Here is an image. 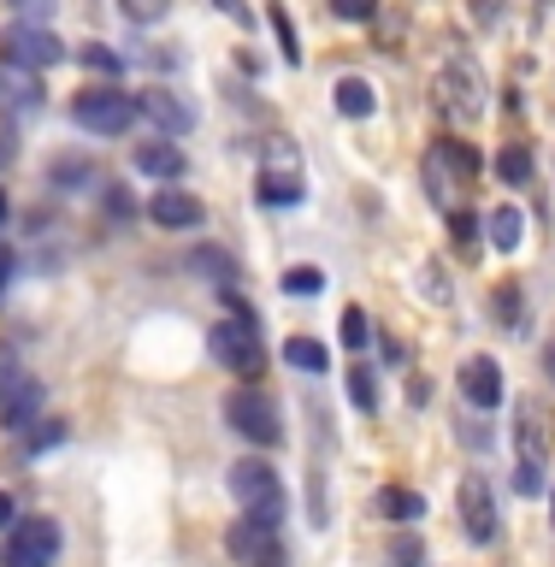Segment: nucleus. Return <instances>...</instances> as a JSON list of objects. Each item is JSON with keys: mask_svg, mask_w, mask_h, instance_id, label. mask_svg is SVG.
Listing matches in <instances>:
<instances>
[{"mask_svg": "<svg viewBox=\"0 0 555 567\" xmlns=\"http://www.w3.org/2000/svg\"><path fill=\"white\" fill-rule=\"evenodd\" d=\"M207 349L230 379H248V384L266 379V343L255 337V319H219V326L207 331Z\"/></svg>", "mask_w": 555, "mask_h": 567, "instance_id": "39448f33", "label": "nucleus"}, {"mask_svg": "<svg viewBox=\"0 0 555 567\" xmlns=\"http://www.w3.org/2000/svg\"><path fill=\"white\" fill-rule=\"evenodd\" d=\"M514 455L532 461V467H544L549 461V408L544 402H514Z\"/></svg>", "mask_w": 555, "mask_h": 567, "instance_id": "f8f14e48", "label": "nucleus"}, {"mask_svg": "<svg viewBox=\"0 0 555 567\" xmlns=\"http://www.w3.org/2000/svg\"><path fill=\"white\" fill-rule=\"evenodd\" d=\"M35 414H42V379H0V425L30 432Z\"/></svg>", "mask_w": 555, "mask_h": 567, "instance_id": "ddd939ff", "label": "nucleus"}, {"mask_svg": "<svg viewBox=\"0 0 555 567\" xmlns=\"http://www.w3.org/2000/svg\"><path fill=\"white\" fill-rule=\"evenodd\" d=\"M331 101H337V113H343V118H372V106H379V95H372L367 78H337Z\"/></svg>", "mask_w": 555, "mask_h": 567, "instance_id": "aec40b11", "label": "nucleus"}, {"mask_svg": "<svg viewBox=\"0 0 555 567\" xmlns=\"http://www.w3.org/2000/svg\"><path fill=\"white\" fill-rule=\"evenodd\" d=\"M549 503H555V496H549Z\"/></svg>", "mask_w": 555, "mask_h": 567, "instance_id": "c03bdc74", "label": "nucleus"}, {"mask_svg": "<svg viewBox=\"0 0 555 567\" xmlns=\"http://www.w3.org/2000/svg\"><path fill=\"white\" fill-rule=\"evenodd\" d=\"M0 219H7V189H0Z\"/></svg>", "mask_w": 555, "mask_h": 567, "instance_id": "79ce46f5", "label": "nucleus"}, {"mask_svg": "<svg viewBox=\"0 0 555 567\" xmlns=\"http://www.w3.org/2000/svg\"><path fill=\"white\" fill-rule=\"evenodd\" d=\"M514 491L521 496H544V467H532V461H514Z\"/></svg>", "mask_w": 555, "mask_h": 567, "instance_id": "72a5a7b5", "label": "nucleus"}, {"mask_svg": "<svg viewBox=\"0 0 555 567\" xmlns=\"http://www.w3.org/2000/svg\"><path fill=\"white\" fill-rule=\"evenodd\" d=\"M225 485H230V496H237V508H243V514H266V520H278V526H284V485H278V467H266L260 455L230 461Z\"/></svg>", "mask_w": 555, "mask_h": 567, "instance_id": "423d86ee", "label": "nucleus"}, {"mask_svg": "<svg viewBox=\"0 0 555 567\" xmlns=\"http://www.w3.org/2000/svg\"><path fill=\"white\" fill-rule=\"evenodd\" d=\"M372 503H379V514H384L390 526H414V520H425V496H420V491L384 485L379 496H372Z\"/></svg>", "mask_w": 555, "mask_h": 567, "instance_id": "a211bd4d", "label": "nucleus"}, {"mask_svg": "<svg viewBox=\"0 0 555 567\" xmlns=\"http://www.w3.org/2000/svg\"><path fill=\"white\" fill-rule=\"evenodd\" d=\"M7 159H12V136H0V166H7Z\"/></svg>", "mask_w": 555, "mask_h": 567, "instance_id": "a19ab883", "label": "nucleus"}, {"mask_svg": "<svg viewBox=\"0 0 555 567\" xmlns=\"http://www.w3.org/2000/svg\"><path fill=\"white\" fill-rule=\"evenodd\" d=\"M549 372H555V354H549Z\"/></svg>", "mask_w": 555, "mask_h": 567, "instance_id": "37998d69", "label": "nucleus"}, {"mask_svg": "<svg viewBox=\"0 0 555 567\" xmlns=\"http://www.w3.org/2000/svg\"><path fill=\"white\" fill-rule=\"evenodd\" d=\"M284 361H290L296 372H326L331 367V349L314 343V337H290V343H284Z\"/></svg>", "mask_w": 555, "mask_h": 567, "instance_id": "4be33fe9", "label": "nucleus"}, {"mask_svg": "<svg viewBox=\"0 0 555 567\" xmlns=\"http://www.w3.org/2000/svg\"><path fill=\"white\" fill-rule=\"evenodd\" d=\"M450 230H455V248H461V255L479 260V230H485V225L473 219V207H455V213H450Z\"/></svg>", "mask_w": 555, "mask_h": 567, "instance_id": "393cba45", "label": "nucleus"}, {"mask_svg": "<svg viewBox=\"0 0 555 567\" xmlns=\"http://www.w3.org/2000/svg\"><path fill=\"white\" fill-rule=\"evenodd\" d=\"M455 514H461V532H467V544L479 549H491L496 544V496H491V478L485 473H467L455 485Z\"/></svg>", "mask_w": 555, "mask_h": 567, "instance_id": "9b49d317", "label": "nucleus"}, {"mask_svg": "<svg viewBox=\"0 0 555 567\" xmlns=\"http://www.w3.org/2000/svg\"><path fill=\"white\" fill-rule=\"evenodd\" d=\"M18 520V503H12V491H0V532H7Z\"/></svg>", "mask_w": 555, "mask_h": 567, "instance_id": "58836bf2", "label": "nucleus"}, {"mask_svg": "<svg viewBox=\"0 0 555 567\" xmlns=\"http://www.w3.org/2000/svg\"><path fill=\"white\" fill-rule=\"evenodd\" d=\"M71 118L83 124L89 136H124L136 124V95H124V89H83L78 101H71Z\"/></svg>", "mask_w": 555, "mask_h": 567, "instance_id": "6e6552de", "label": "nucleus"}, {"mask_svg": "<svg viewBox=\"0 0 555 567\" xmlns=\"http://www.w3.org/2000/svg\"><path fill=\"white\" fill-rule=\"evenodd\" d=\"M432 95H438V113L450 124H473L485 113V71H479L473 53H450V60H443Z\"/></svg>", "mask_w": 555, "mask_h": 567, "instance_id": "f03ea898", "label": "nucleus"}, {"mask_svg": "<svg viewBox=\"0 0 555 567\" xmlns=\"http://www.w3.org/2000/svg\"><path fill=\"white\" fill-rule=\"evenodd\" d=\"M337 331H343V349H367V343H372L367 308H354V301H349V308H343V326H337Z\"/></svg>", "mask_w": 555, "mask_h": 567, "instance_id": "a878e982", "label": "nucleus"}, {"mask_svg": "<svg viewBox=\"0 0 555 567\" xmlns=\"http://www.w3.org/2000/svg\"><path fill=\"white\" fill-rule=\"evenodd\" d=\"M485 237H491V248L514 255V248L526 243V213H521V207H496L491 219H485Z\"/></svg>", "mask_w": 555, "mask_h": 567, "instance_id": "6ab92c4d", "label": "nucleus"}, {"mask_svg": "<svg viewBox=\"0 0 555 567\" xmlns=\"http://www.w3.org/2000/svg\"><path fill=\"white\" fill-rule=\"evenodd\" d=\"M461 396L491 414V408L503 402V367H496L491 354H467V361H461Z\"/></svg>", "mask_w": 555, "mask_h": 567, "instance_id": "4468645a", "label": "nucleus"}, {"mask_svg": "<svg viewBox=\"0 0 555 567\" xmlns=\"http://www.w3.org/2000/svg\"><path fill=\"white\" fill-rule=\"evenodd\" d=\"M119 12L131 18V24H160V18L172 12V0H119Z\"/></svg>", "mask_w": 555, "mask_h": 567, "instance_id": "7c9ffc66", "label": "nucleus"}, {"mask_svg": "<svg viewBox=\"0 0 555 567\" xmlns=\"http://www.w3.org/2000/svg\"><path fill=\"white\" fill-rule=\"evenodd\" d=\"M326 290V272H319V266H290V272H284V296H319Z\"/></svg>", "mask_w": 555, "mask_h": 567, "instance_id": "cd10ccee", "label": "nucleus"}, {"mask_svg": "<svg viewBox=\"0 0 555 567\" xmlns=\"http://www.w3.org/2000/svg\"><path fill=\"white\" fill-rule=\"evenodd\" d=\"M12 7L24 12L30 24H48V18H53V7H60V0H12Z\"/></svg>", "mask_w": 555, "mask_h": 567, "instance_id": "c9c22d12", "label": "nucleus"}, {"mask_svg": "<svg viewBox=\"0 0 555 567\" xmlns=\"http://www.w3.org/2000/svg\"><path fill=\"white\" fill-rule=\"evenodd\" d=\"M48 177H53V189H89V184H95V166H89V159H53V166H48Z\"/></svg>", "mask_w": 555, "mask_h": 567, "instance_id": "5701e85b", "label": "nucleus"}, {"mask_svg": "<svg viewBox=\"0 0 555 567\" xmlns=\"http://www.w3.org/2000/svg\"><path fill=\"white\" fill-rule=\"evenodd\" d=\"M225 549H230V561H237V567H284L278 520H266V514H243V520H230Z\"/></svg>", "mask_w": 555, "mask_h": 567, "instance_id": "9d476101", "label": "nucleus"}, {"mask_svg": "<svg viewBox=\"0 0 555 567\" xmlns=\"http://www.w3.org/2000/svg\"><path fill=\"white\" fill-rule=\"evenodd\" d=\"M349 402L361 408V414H372V408H379V372H372V367H354V372H349Z\"/></svg>", "mask_w": 555, "mask_h": 567, "instance_id": "b1692460", "label": "nucleus"}, {"mask_svg": "<svg viewBox=\"0 0 555 567\" xmlns=\"http://www.w3.org/2000/svg\"><path fill=\"white\" fill-rule=\"evenodd\" d=\"M7 284H12V248L0 243V296H7Z\"/></svg>", "mask_w": 555, "mask_h": 567, "instance_id": "ea45409f", "label": "nucleus"}, {"mask_svg": "<svg viewBox=\"0 0 555 567\" xmlns=\"http://www.w3.org/2000/svg\"><path fill=\"white\" fill-rule=\"evenodd\" d=\"M379 7H384V0H331V12L343 18V24H372Z\"/></svg>", "mask_w": 555, "mask_h": 567, "instance_id": "2f4dec72", "label": "nucleus"}, {"mask_svg": "<svg viewBox=\"0 0 555 567\" xmlns=\"http://www.w3.org/2000/svg\"><path fill=\"white\" fill-rule=\"evenodd\" d=\"M225 425H230L237 437H248L255 450H273V443H284V414H278V402L266 396L260 384L230 390V396H225Z\"/></svg>", "mask_w": 555, "mask_h": 567, "instance_id": "20e7f679", "label": "nucleus"}, {"mask_svg": "<svg viewBox=\"0 0 555 567\" xmlns=\"http://www.w3.org/2000/svg\"><path fill=\"white\" fill-rule=\"evenodd\" d=\"M136 113H148V118H154V124H160V131H166V136H184L189 124H195L189 101H177L172 89H142V95H136Z\"/></svg>", "mask_w": 555, "mask_h": 567, "instance_id": "dca6fc26", "label": "nucleus"}, {"mask_svg": "<svg viewBox=\"0 0 555 567\" xmlns=\"http://www.w3.org/2000/svg\"><path fill=\"white\" fill-rule=\"evenodd\" d=\"M65 437V425L60 420H48V425H30V455H42V450H53V443Z\"/></svg>", "mask_w": 555, "mask_h": 567, "instance_id": "f704fd0d", "label": "nucleus"}, {"mask_svg": "<svg viewBox=\"0 0 555 567\" xmlns=\"http://www.w3.org/2000/svg\"><path fill=\"white\" fill-rule=\"evenodd\" d=\"M136 172L142 177H160V184H177L184 177V148L177 142H136Z\"/></svg>", "mask_w": 555, "mask_h": 567, "instance_id": "f3484780", "label": "nucleus"}, {"mask_svg": "<svg viewBox=\"0 0 555 567\" xmlns=\"http://www.w3.org/2000/svg\"><path fill=\"white\" fill-rule=\"evenodd\" d=\"M189 266H195V272H207V278H219V284H230V278H237V260H230V255H219V248H195V255H189Z\"/></svg>", "mask_w": 555, "mask_h": 567, "instance_id": "bb28decb", "label": "nucleus"}, {"mask_svg": "<svg viewBox=\"0 0 555 567\" xmlns=\"http://www.w3.org/2000/svg\"><path fill=\"white\" fill-rule=\"evenodd\" d=\"M266 18H273V30H278V48H284V60H290V65H301V48H296V24H290V12H284V7H273Z\"/></svg>", "mask_w": 555, "mask_h": 567, "instance_id": "473e14b6", "label": "nucleus"}, {"mask_svg": "<svg viewBox=\"0 0 555 567\" xmlns=\"http://www.w3.org/2000/svg\"><path fill=\"white\" fill-rule=\"evenodd\" d=\"M308 195V177H301V148L290 136H273L260 154V202L266 207H296Z\"/></svg>", "mask_w": 555, "mask_h": 567, "instance_id": "0eeeda50", "label": "nucleus"}, {"mask_svg": "<svg viewBox=\"0 0 555 567\" xmlns=\"http://www.w3.org/2000/svg\"><path fill=\"white\" fill-rule=\"evenodd\" d=\"M496 177H503L508 189L532 184V148H526V142H508V148L496 154Z\"/></svg>", "mask_w": 555, "mask_h": 567, "instance_id": "412c9836", "label": "nucleus"}, {"mask_svg": "<svg viewBox=\"0 0 555 567\" xmlns=\"http://www.w3.org/2000/svg\"><path fill=\"white\" fill-rule=\"evenodd\" d=\"M78 60H83L89 71H101V78H119V71H124V60H119V53L106 48V42H89V48L78 53Z\"/></svg>", "mask_w": 555, "mask_h": 567, "instance_id": "c756f323", "label": "nucleus"}, {"mask_svg": "<svg viewBox=\"0 0 555 567\" xmlns=\"http://www.w3.org/2000/svg\"><path fill=\"white\" fill-rule=\"evenodd\" d=\"M390 561H397V567H420V538H397V544H390Z\"/></svg>", "mask_w": 555, "mask_h": 567, "instance_id": "e433bc0d", "label": "nucleus"}, {"mask_svg": "<svg viewBox=\"0 0 555 567\" xmlns=\"http://www.w3.org/2000/svg\"><path fill=\"white\" fill-rule=\"evenodd\" d=\"M485 172V159H479L473 142H461V136H443L425 148L420 159V177H425V195L443 207V213H455L461 207V195H473V177Z\"/></svg>", "mask_w": 555, "mask_h": 567, "instance_id": "f257e3e1", "label": "nucleus"}, {"mask_svg": "<svg viewBox=\"0 0 555 567\" xmlns=\"http://www.w3.org/2000/svg\"><path fill=\"white\" fill-rule=\"evenodd\" d=\"M496 313H503V319H521L526 308H521V290H508V284H503V290H496Z\"/></svg>", "mask_w": 555, "mask_h": 567, "instance_id": "4c0bfd02", "label": "nucleus"}, {"mask_svg": "<svg viewBox=\"0 0 555 567\" xmlns=\"http://www.w3.org/2000/svg\"><path fill=\"white\" fill-rule=\"evenodd\" d=\"M414 284L425 290V301H438V308H450V301H455V296H450V284H443V266H438V260H425L420 272H414Z\"/></svg>", "mask_w": 555, "mask_h": 567, "instance_id": "c85d7f7f", "label": "nucleus"}, {"mask_svg": "<svg viewBox=\"0 0 555 567\" xmlns=\"http://www.w3.org/2000/svg\"><path fill=\"white\" fill-rule=\"evenodd\" d=\"M148 219H154V225H166V230H195V225L207 219V207L195 202L189 189H160L154 202H148Z\"/></svg>", "mask_w": 555, "mask_h": 567, "instance_id": "2eb2a0df", "label": "nucleus"}, {"mask_svg": "<svg viewBox=\"0 0 555 567\" xmlns=\"http://www.w3.org/2000/svg\"><path fill=\"white\" fill-rule=\"evenodd\" d=\"M0 60L18 65V71H48V65L65 60V42H60L48 24L18 18V24H7V35H0Z\"/></svg>", "mask_w": 555, "mask_h": 567, "instance_id": "1a4fd4ad", "label": "nucleus"}, {"mask_svg": "<svg viewBox=\"0 0 555 567\" xmlns=\"http://www.w3.org/2000/svg\"><path fill=\"white\" fill-rule=\"evenodd\" d=\"M65 549V532L53 514H18L0 544V567H53Z\"/></svg>", "mask_w": 555, "mask_h": 567, "instance_id": "7ed1b4c3", "label": "nucleus"}]
</instances>
